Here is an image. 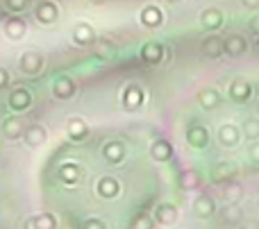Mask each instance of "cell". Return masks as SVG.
<instances>
[{
  "label": "cell",
  "mask_w": 259,
  "mask_h": 229,
  "mask_svg": "<svg viewBox=\"0 0 259 229\" xmlns=\"http://www.w3.org/2000/svg\"><path fill=\"white\" fill-rule=\"evenodd\" d=\"M191 209H193V216L196 218L207 220V218H211L216 213V202H214V198H211L209 193H200V195H196Z\"/></svg>",
  "instance_id": "obj_2"
},
{
  "label": "cell",
  "mask_w": 259,
  "mask_h": 229,
  "mask_svg": "<svg viewBox=\"0 0 259 229\" xmlns=\"http://www.w3.org/2000/svg\"><path fill=\"white\" fill-rule=\"evenodd\" d=\"M237 166H234L232 161H219L214 166V170H211V180L216 182V184H228V182H232L234 177H237Z\"/></svg>",
  "instance_id": "obj_12"
},
{
  "label": "cell",
  "mask_w": 259,
  "mask_h": 229,
  "mask_svg": "<svg viewBox=\"0 0 259 229\" xmlns=\"http://www.w3.org/2000/svg\"><path fill=\"white\" fill-rule=\"evenodd\" d=\"M173 143L168 139H155L150 143V159L157 163H166L173 159Z\"/></svg>",
  "instance_id": "obj_6"
},
{
  "label": "cell",
  "mask_w": 259,
  "mask_h": 229,
  "mask_svg": "<svg viewBox=\"0 0 259 229\" xmlns=\"http://www.w3.org/2000/svg\"><path fill=\"white\" fill-rule=\"evenodd\" d=\"M66 134L73 143H82V141L89 136V125H87L82 118H68L66 123Z\"/></svg>",
  "instance_id": "obj_18"
},
{
  "label": "cell",
  "mask_w": 259,
  "mask_h": 229,
  "mask_svg": "<svg viewBox=\"0 0 259 229\" xmlns=\"http://www.w3.org/2000/svg\"><path fill=\"white\" fill-rule=\"evenodd\" d=\"M34 16H36V21L44 23V25L55 23L57 21V16H59L57 3H53V0H41V3L36 5V9H34Z\"/></svg>",
  "instance_id": "obj_9"
},
{
  "label": "cell",
  "mask_w": 259,
  "mask_h": 229,
  "mask_svg": "<svg viewBox=\"0 0 259 229\" xmlns=\"http://www.w3.org/2000/svg\"><path fill=\"white\" fill-rule=\"evenodd\" d=\"M94 5H100V3H107V0H91Z\"/></svg>",
  "instance_id": "obj_40"
},
{
  "label": "cell",
  "mask_w": 259,
  "mask_h": 229,
  "mask_svg": "<svg viewBox=\"0 0 259 229\" xmlns=\"http://www.w3.org/2000/svg\"><path fill=\"white\" fill-rule=\"evenodd\" d=\"M132 229H155V218L150 213H139L132 222Z\"/></svg>",
  "instance_id": "obj_32"
},
{
  "label": "cell",
  "mask_w": 259,
  "mask_h": 229,
  "mask_svg": "<svg viewBox=\"0 0 259 229\" xmlns=\"http://www.w3.org/2000/svg\"><path fill=\"white\" fill-rule=\"evenodd\" d=\"M202 52L209 59H221L225 54V45H223V36L219 34H209L202 39Z\"/></svg>",
  "instance_id": "obj_16"
},
{
  "label": "cell",
  "mask_w": 259,
  "mask_h": 229,
  "mask_svg": "<svg viewBox=\"0 0 259 229\" xmlns=\"http://www.w3.org/2000/svg\"><path fill=\"white\" fill-rule=\"evenodd\" d=\"M96 193L100 195L103 200H114L121 195V182L112 175H105L96 182Z\"/></svg>",
  "instance_id": "obj_5"
},
{
  "label": "cell",
  "mask_w": 259,
  "mask_h": 229,
  "mask_svg": "<svg viewBox=\"0 0 259 229\" xmlns=\"http://www.w3.org/2000/svg\"><path fill=\"white\" fill-rule=\"evenodd\" d=\"M103 159L107 163H112V166H118V163L125 159V145L121 143V141H107V143L103 145Z\"/></svg>",
  "instance_id": "obj_11"
},
{
  "label": "cell",
  "mask_w": 259,
  "mask_h": 229,
  "mask_svg": "<svg viewBox=\"0 0 259 229\" xmlns=\"http://www.w3.org/2000/svg\"><path fill=\"white\" fill-rule=\"evenodd\" d=\"M223 21H225L223 12H221V9H216V7H207L205 12H200V25L205 27L207 32H216V30H221Z\"/></svg>",
  "instance_id": "obj_13"
},
{
  "label": "cell",
  "mask_w": 259,
  "mask_h": 229,
  "mask_svg": "<svg viewBox=\"0 0 259 229\" xmlns=\"http://www.w3.org/2000/svg\"><path fill=\"white\" fill-rule=\"evenodd\" d=\"M239 229H259L257 220H241L239 222Z\"/></svg>",
  "instance_id": "obj_37"
},
{
  "label": "cell",
  "mask_w": 259,
  "mask_h": 229,
  "mask_svg": "<svg viewBox=\"0 0 259 229\" xmlns=\"http://www.w3.org/2000/svg\"><path fill=\"white\" fill-rule=\"evenodd\" d=\"M141 59L146 64H150V66H157V64H161V59H164V45H161L159 41H148V43H143Z\"/></svg>",
  "instance_id": "obj_17"
},
{
  "label": "cell",
  "mask_w": 259,
  "mask_h": 229,
  "mask_svg": "<svg viewBox=\"0 0 259 229\" xmlns=\"http://www.w3.org/2000/svg\"><path fill=\"white\" fill-rule=\"evenodd\" d=\"M241 5L246 9H259V0H241Z\"/></svg>",
  "instance_id": "obj_39"
},
{
  "label": "cell",
  "mask_w": 259,
  "mask_h": 229,
  "mask_svg": "<svg viewBox=\"0 0 259 229\" xmlns=\"http://www.w3.org/2000/svg\"><path fill=\"white\" fill-rule=\"evenodd\" d=\"M223 45H225V54H230V57H241V54L248 52V41L243 34H228L223 39Z\"/></svg>",
  "instance_id": "obj_8"
},
{
  "label": "cell",
  "mask_w": 259,
  "mask_h": 229,
  "mask_svg": "<svg viewBox=\"0 0 259 229\" xmlns=\"http://www.w3.org/2000/svg\"><path fill=\"white\" fill-rule=\"evenodd\" d=\"M257 209H259V202H257Z\"/></svg>",
  "instance_id": "obj_44"
},
{
  "label": "cell",
  "mask_w": 259,
  "mask_h": 229,
  "mask_svg": "<svg viewBox=\"0 0 259 229\" xmlns=\"http://www.w3.org/2000/svg\"><path fill=\"white\" fill-rule=\"evenodd\" d=\"M139 21H141V25L146 27H159L161 23H164V12H161L157 5H146V7L141 9V14H139Z\"/></svg>",
  "instance_id": "obj_14"
},
{
  "label": "cell",
  "mask_w": 259,
  "mask_h": 229,
  "mask_svg": "<svg viewBox=\"0 0 259 229\" xmlns=\"http://www.w3.org/2000/svg\"><path fill=\"white\" fill-rule=\"evenodd\" d=\"M168 3H182V0H168Z\"/></svg>",
  "instance_id": "obj_42"
},
{
  "label": "cell",
  "mask_w": 259,
  "mask_h": 229,
  "mask_svg": "<svg viewBox=\"0 0 259 229\" xmlns=\"http://www.w3.org/2000/svg\"><path fill=\"white\" fill-rule=\"evenodd\" d=\"M225 189H223V195H225V200L228 202H239V200L243 198V186L239 184V182H228V184H223Z\"/></svg>",
  "instance_id": "obj_31"
},
{
  "label": "cell",
  "mask_w": 259,
  "mask_h": 229,
  "mask_svg": "<svg viewBox=\"0 0 259 229\" xmlns=\"http://www.w3.org/2000/svg\"><path fill=\"white\" fill-rule=\"evenodd\" d=\"M243 220V209L239 207V202H228L221 209V222L228 227H239V222Z\"/></svg>",
  "instance_id": "obj_19"
},
{
  "label": "cell",
  "mask_w": 259,
  "mask_h": 229,
  "mask_svg": "<svg viewBox=\"0 0 259 229\" xmlns=\"http://www.w3.org/2000/svg\"><path fill=\"white\" fill-rule=\"evenodd\" d=\"M80 177H82V170H80L77 163H64V166L59 168V180H62L64 184H68V186L77 184Z\"/></svg>",
  "instance_id": "obj_29"
},
{
  "label": "cell",
  "mask_w": 259,
  "mask_h": 229,
  "mask_svg": "<svg viewBox=\"0 0 259 229\" xmlns=\"http://www.w3.org/2000/svg\"><path fill=\"white\" fill-rule=\"evenodd\" d=\"M7 84H9V73L5 68H0V89H5Z\"/></svg>",
  "instance_id": "obj_38"
},
{
  "label": "cell",
  "mask_w": 259,
  "mask_h": 229,
  "mask_svg": "<svg viewBox=\"0 0 259 229\" xmlns=\"http://www.w3.org/2000/svg\"><path fill=\"white\" fill-rule=\"evenodd\" d=\"M44 68V54L36 52V50H27L21 54V71L27 75H36V73Z\"/></svg>",
  "instance_id": "obj_10"
},
{
  "label": "cell",
  "mask_w": 259,
  "mask_h": 229,
  "mask_svg": "<svg viewBox=\"0 0 259 229\" xmlns=\"http://www.w3.org/2000/svg\"><path fill=\"white\" fill-rule=\"evenodd\" d=\"M248 30H250L255 36H259V14H255V16L248 21Z\"/></svg>",
  "instance_id": "obj_36"
},
{
  "label": "cell",
  "mask_w": 259,
  "mask_h": 229,
  "mask_svg": "<svg viewBox=\"0 0 259 229\" xmlns=\"http://www.w3.org/2000/svg\"><path fill=\"white\" fill-rule=\"evenodd\" d=\"M187 143L196 150H205L209 145V130L205 125H200V123L191 125L187 130Z\"/></svg>",
  "instance_id": "obj_7"
},
{
  "label": "cell",
  "mask_w": 259,
  "mask_h": 229,
  "mask_svg": "<svg viewBox=\"0 0 259 229\" xmlns=\"http://www.w3.org/2000/svg\"><path fill=\"white\" fill-rule=\"evenodd\" d=\"M248 157H250V161L259 166V141H252L250 148H248Z\"/></svg>",
  "instance_id": "obj_35"
},
{
  "label": "cell",
  "mask_w": 259,
  "mask_h": 229,
  "mask_svg": "<svg viewBox=\"0 0 259 229\" xmlns=\"http://www.w3.org/2000/svg\"><path fill=\"white\" fill-rule=\"evenodd\" d=\"M53 95L59 100H71L73 95H75V82H73L68 75L57 77L53 84Z\"/></svg>",
  "instance_id": "obj_20"
},
{
  "label": "cell",
  "mask_w": 259,
  "mask_h": 229,
  "mask_svg": "<svg viewBox=\"0 0 259 229\" xmlns=\"http://www.w3.org/2000/svg\"><path fill=\"white\" fill-rule=\"evenodd\" d=\"M255 52H257V57H259V41L255 43Z\"/></svg>",
  "instance_id": "obj_41"
},
{
  "label": "cell",
  "mask_w": 259,
  "mask_h": 229,
  "mask_svg": "<svg viewBox=\"0 0 259 229\" xmlns=\"http://www.w3.org/2000/svg\"><path fill=\"white\" fill-rule=\"evenodd\" d=\"M198 102H200L202 109L211 111V109H216L221 102H223V98H221V93L216 89H202L200 93H198Z\"/></svg>",
  "instance_id": "obj_25"
},
{
  "label": "cell",
  "mask_w": 259,
  "mask_h": 229,
  "mask_svg": "<svg viewBox=\"0 0 259 229\" xmlns=\"http://www.w3.org/2000/svg\"><path fill=\"white\" fill-rule=\"evenodd\" d=\"M25 30H27L25 21H23V18H18V16L9 18V21L5 23V34H7L12 41L23 39V34H25Z\"/></svg>",
  "instance_id": "obj_27"
},
{
  "label": "cell",
  "mask_w": 259,
  "mask_h": 229,
  "mask_svg": "<svg viewBox=\"0 0 259 229\" xmlns=\"http://www.w3.org/2000/svg\"><path fill=\"white\" fill-rule=\"evenodd\" d=\"M219 141L221 145H225V148H234V145H239V141H241V132H239L237 125H221L219 130Z\"/></svg>",
  "instance_id": "obj_23"
},
{
  "label": "cell",
  "mask_w": 259,
  "mask_h": 229,
  "mask_svg": "<svg viewBox=\"0 0 259 229\" xmlns=\"http://www.w3.org/2000/svg\"><path fill=\"white\" fill-rule=\"evenodd\" d=\"M228 95H230V100H232V102H237V104L250 102V98H252V84L248 80H243V77H234V80L230 82Z\"/></svg>",
  "instance_id": "obj_1"
},
{
  "label": "cell",
  "mask_w": 259,
  "mask_h": 229,
  "mask_svg": "<svg viewBox=\"0 0 259 229\" xmlns=\"http://www.w3.org/2000/svg\"><path fill=\"white\" fill-rule=\"evenodd\" d=\"M200 184H202V175L196 168H187V170H182L178 175V186L182 191H196L200 189Z\"/></svg>",
  "instance_id": "obj_21"
},
{
  "label": "cell",
  "mask_w": 259,
  "mask_h": 229,
  "mask_svg": "<svg viewBox=\"0 0 259 229\" xmlns=\"http://www.w3.org/2000/svg\"><path fill=\"white\" fill-rule=\"evenodd\" d=\"M27 5H30V0H5V7L9 9V12H23V9H27Z\"/></svg>",
  "instance_id": "obj_33"
},
{
  "label": "cell",
  "mask_w": 259,
  "mask_h": 229,
  "mask_svg": "<svg viewBox=\"0 0 259 229\" xmlns=\"http://www.w3.org/2000/svg\"><path fill=\"white\" fill-rule=\"evenodd\" d=\"M73 41L77 45H91L96 41V30L89 25V23H77L75 30H73Z\"/></svg>",
  "instance_id": "obj_22"
},
{
  "label": "cell",
  "mask_w": 259,
  "mask_h": 229,
  "mask_svg": "<svg viewBox=\"0 0 259 229\" xmlns=\"http://www.w3.org/2000/svg\"><path fill=\"white\" fill-rule=\"evenodd\" d=\"M25 229H57V218L53 213H39L25 222Z\"/></svg>",
  "instance_id": "obj_26"
},
{
  "label": "cell",
  "mask_w": 259,
  "mask_h": 229,
  "mask_svg": "<svg viewBox=\"0 0 259 229\" xmlns=\"http://www.w3.org/2000/svg\"><path fill=\"white\" fill-rule=\"evenodd\" d=\"M30 104H32V93L27 89L12 91V95H9V107H12L14 111H25V109H30Z\"/></svg>",
  "instance_id": "obj_24"
},
{
  "label": "cell",
  "mask_w": 259,
  "mask_h": 229,
  "mask_svg": "<svg viewBox=\"0 0 259 229\" xmlns=\"http://www.w3.org/2000/svg\"><path fill=\"white\" fill-rule=\"evenodd\" d=\"M82 229H107V225H105L100 218H87V220L82 222Z\"/></svg>",
  "instance_id": "obj_34"
},
{
  "label": "cell",
  "mask_w": 259,
  "mask_h": 229,
  "mask_svg": "<svg viewBox=\"0 0 259 229\" xmlns=\"http://www.w3.org/2000/svg\"><path fill=\"white\" fill-rule=\"evenodd\" d=\"M23 132H25V127H23V123L18 121L16 116H9L7 121L3 123V134L7 136L9 141H16L23 136Z\"/></svg>",
  "instance_id": "obj_28"
},
{
  "label": "cell",
  "mask_w": 259,
  "mask_h": 229,
  "mask_svg": "<svg viewBox=\"0 0 259 229\" xmlns=\"http://www.w3.org/2000/svg\"><path fill=\"white\" fill-rule=\"evenodd\" d=\"M152 218H155V222H159L161 227H173L180 218V211L173 202H161L155 207V216Z\"/></svg>",
  "instance_id": "obj_3"
},
{
  "label": "cell",
  "mask_w": 259,
  "mask_h": 229,
  "mask_svg": "<svg viewBox=\"0 0 259 229\" xmlns=\"http://www.w3.org/2000/svg\"><path fill=\"white\" fill-rule=\"evenodd\" d=\"M257 116H259V102H257Z\"/></svg>",
  "instance_id": "obj_43"
},
{
  "label": "cell",
  "mask_w": 259,
  "mask_h": 229,
  "mask_svg": "<svg viewBox=\"0 0 259 229\" xmlns=\"http://www.w3.org/2000/svg\"><path fill=\"white\" fill-rule=\"evenodd\" d=\"M241 136H246V141H259V118L250 116L241 123Z\"/></svg>",
  "instance_id": "obj_30"
},
{
  "label": "cell",
  "mask_w": 259,
  "mask_h": 229,
  "mask_svg": "<svg viewBox=\"0 0 259 229\" xmlns=\"http://www.w3.org/2000/svg\"><path fill=\"white\" fill-rule=\"evenodd\" d=\"M143 98H146V93H143L141 86L139 84H127L125 89H123V95H121L123 109H127V111H137V109L143 104Z\"/></svg>",
  "instance_id": "obj_4"
},
{
  "label": "cell",
  "mask_w": 259,
  "mask_h": 229,
  "mask_svg": "<svg viewBox=\"0 0 259 229\" xmlns=\"http://www.w3.org/2000/svg\"><path fill=\"white\" fill-rule=\"evenodd\" d=\"M23 139H25V143L30 145V148H41V145L48 141V130H46L44 125H39V123H34V125H30L23 132Z\"/></svg>",
  "instance_id": "obj_15"
}]
</instances>
